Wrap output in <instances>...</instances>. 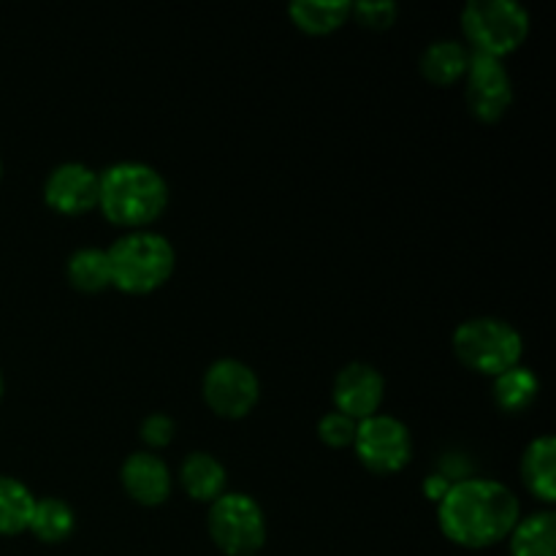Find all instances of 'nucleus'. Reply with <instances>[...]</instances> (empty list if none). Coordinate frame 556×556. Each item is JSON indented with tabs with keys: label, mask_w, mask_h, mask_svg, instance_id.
Masks as SVG:
<instances>
[{
	"label": "nucleus",
	"mask_w": 556,
	"mask_h": 556,
	"mask_svg": "<svg viewBox=\"0 0 556 556\" xmlns=\"http://www.w3.org/2000/svg\"><path fill=\"white\" fill-rule=\"evenodd\" d=\"M519 500L505 483L470 478L451 483L438 503L443 535L462 548H489L505 541L519 525Z\"/></svg>",
	"instance_id": "obj_1"
},
{
	"label": "nucleus",
	"mask_w": 556,
	"mask_h": 556,
	"mask_svg": "<svg viewBox=\"0 0 556 556\" xmlns=\"http://www.w3.org/2000/svg\"><path fill=\"white\" fill-rule=\"evenodd\" d=\"M98 177H101L98 206L114 226L144 228L155 223L166 210V182L147 163H114Z\"/></svg>",
	"instance_id": "obj_2"
},
{
	"label": "nucleus",
	"mask_w": 556,
	"mask_h": 556,
	"mask_svg": "<svg viewBox=\"0 0 556 556\" xmlns=\"http://www.w3.org/2000/svg\"><path fill=\"white\" fill-rule=\"evenodd\" d=\"M112 266V286L125 293H152L172 277L177 255L161 233L136 231L117 239L106 250Z\"/></svg>",
	"instance_id": "obj_3"
},
{
	"label": "nucleus",
	"mask_w": 556,
	"mask_h": 556,
	"mask_svg": "<svg viewBox=\"0 0 556 556\" xmlns=\"http://www.w3.org/2000/svg\"><path fill=\"white\" fill-rule=\"evenodd\" d=\"M454 351L467 369L497 378V375L519 367L525 342H521L519 331L505 320L472 318L456 329Z\"/></svg>",
	"instance_id": "obj_4"
},
{
	"label": "nucleus",
	"mask_w": 556,
	"mask_h": 556,
	"mask_svg": "<svg viewBox=\"0 0 556 556\" xmlns=\"http://www.w3.org/2000/svg\"><path fill=\"white\" fill-rule=\"evenodd\" d=\"M462 30L472 52L503 60L525 43L530 14L514 0H472L462 11Z\"/></svg>",
	"instance_id": "obj_5"
},
{
	"label": "nucleus",
	"mask_w": 556,
	"mask_h": 556,
	"mask_svg": "<svg viewBox=\"0 0 556 556\" xmlns=\"http://www.w3.org/2000/svg\"><path fill=\"white\" fill-rule=\"evenodd\" d=\"M210 535L228 556H255L266 543V519L261 505L248 494H220L210 508Z\"/></svg>",
	"instance_id": "obj_6"
},
{
	"label": "nucleus",
	"mask_w": 556,
	"mask_h": 556,
	"mask_svg": "<svg viewBox=\"0 0 556 556\" xmlns=\"http://www.w3.org/2000/svg\"><path fill=\"white\" fill-rule=\"evenodd\" d=\"M358 462L369 472L378 476H391L400 472L413 456L410 432L402 421L391 416H369L358 421L356 438H353Z\"/></svg>",
	"instance_id": "obj_7"
},
{
	"label": "nucleus",
	"mask_w": 556,
	"mask_h": 556,
	"mask_svg": "<svg viewBox=\"0 0 556 556\" xmlns=\"http://www.w3.org/2000/svg\"><path fill=\"white\" fill-rule=\"evenodd\" d=\"M261 386L253 369L237 358H220L204 375V400L220 418H244L258 405Z\"/></svg>",
	"instance_id": "obj_8"
},
{
	"label": "nucleus",
	"mask_w": 556,
	"mask_h": 556,
	"mask_svg": "<svg viewBox=\"0 0 556 556\" xmlns=\"http://www.w3.org/2000/svg\"><path fill=\"white\" fill-rule=\"evenodd\" d=\"M467 106L483 123H497L514 103V85L505 71L503 60L489 58V54H470L467 65Z\"/></svg>",
	"instance_id": "obj_9"
},
{
	"label": "nucleus",
	"mask_w": 556,
	"mask_h": 556,
	"mask_svg": "<svg viewBox=\"0 0 556 556\" xmlns=\"http://www.w3.org/2000/svg\"><path fill=\"white\" fill-rule=\"evenodd\" d=\"M101 193V177L85 163H63L52 168L43 185V199L49 210L60 215H85L96 210Z\"/></svg>",
	"instance_id": "obj_10"
},
{
	"label": "nucleus",
	"mask_w": 556,
	"mask_h": 556,
	"mask_svg": "<svg viewBox=\"0 0 556 556\" xmlns=\"http://www.w3.org/2000/svg\"><path fill=\"white\" fill-rule=\"evenodd\" d=\"M383 375L364 362H353L337 375L334 380V405L337 413L364 421L369 416H378V407L383 402Z\"/></svg>",
	"instance_id": "obj_11"
},
{
	"label": "nucleus",
	"mask_w": 556,
	"mask_h": 556,
	"mask_svg": "<svg viewBox=\"0 0 556 556\" xmlns=\"http://www.w3.org/2000/svg\"><path fill=\"white\" fill-rule=\"evenodd\" d=\"M119 478H123V486L130 500L147 505V508L163 505L172 494V472H168L166 462L155 454H144V451L130 454L119 470Z\"/></svg>",
	"instance_id": "obj_12"
},
{
	"label": "nucleus",
	"mask_w": 556,
	"mask_h": 556,
	"mask_svg": "<svg viewBox=\"0 0 556 556\" xmlns=\"http://www.w3.org/2000/svg\"><path fill=\"white\" fill-rule=\"evenodd\" d=\"M521 481L546 505L556 503V440L538 438L521 456Z\"/></svg>",
	"instance_id": "obj_13"
},
{
	"label": "nucleus",
	"mask_w": 556,
	"mask_h": 556,
	"mask_svg": "<svg viewBox=\"0 0 556 556\" xmlns=\"http://www.w3.org/2000/svg\"><path fill=\"white\" fill-rule=\"evenodd\" d=\"M353 3L348 0H299L288 5V16L299 30L309 36H329L351 16Z\"/></svg>",
	"instance_id": "obj_14"
},
{
	"label": "nucleus",
	"mask_w": 556,
	"mask_h": 556,
	"mask_svg": "<svg viewBox=\"0 0 556 556\" xmlns=\"http://www.w3.org/2000/svg\"><path fill=\"white\" fill-rule=\"evenodd\" d=\"M510 556H556V516L552 510H541L510 532Z\"/></svg>",
	"instance_id": "obj_15"
},
{
	"label": "nucleus",
	"mask_w": 556,
	"mask_h": 556,
	"mask_svg": "<svg viewBox=\"0 0 556 556\" xmlns=\"http://www.w3.org/2000/svg\"><path fill=\"white\" fill-rule=\"evenodd\" d=\"M179 478H182L185 492L199 503H215L226 489V467L215 456L201 454V451L185 459Z\"/></svg>",
	"instance_id": "obj_16"
},
{
	"label": "nucleus",
	"mask_w": 556,
	"mask_h": 556,
	"mask_svg": "<svg viewBox=\"0 0 556 556\" xmlns=\"http://www.w3.org/2000/svg\"><path fill=\"white\" fill-rule=\"evenodd\" d=\"M470 52L459 41H434L421 58V74L432 85H456L467 74Z\"/></svg>",
	"instance_id": "obj_17"
},
{
	"label": "nucleus",
	"mask_w": 556,
	"mask_h": 556,
	"mask_svg": "<svg viewBox=\"0 0 556 556\" xmlns=\"http://www.w3.org/2000/svg\"><path fill=\"white\" fill-rule=\"evenodd\" d=\"M36 497L16 478L0 476V535H20L30 527Z\"/></svg>",
	"instance_id": "obj_18"
},
{
	"label": "nucleus",
	"mask_w": 556,
	"mask_h": 556,
	"mask_svg": "<svg viewBox=\"0 0 556 556\" xmlns=\"http://www.w3.org/2000/svg\"><path fill=\"white\" fill-rule=\"evenodd\" d=\"M68 280L81 293H101L112 286V266L106 250H76L68 261Z\"/></svg>",
	"instance_id": "obj_19"
},
{
	"label": "nucleus",
	"mask_w": 556,
	"mask_h": 556,
	"mask_svg": "<svg viewBox=\"0 0 556 556\" xmlns=\"http://www.w3.org/2000/svg\"><path fill=\"white\" fill-rule=\"evenodd\" d=\"M27 530L41 543H63L74 532V510H71L68 503L58 497L36 500Z\"/></svg>",
	"instance_id": "obj_20"
},
{
	"label": "nucleus",
	"mask_w": 556,
	"mask_h": 556,
	"mask_svg": "<svg viewBox=\"0 0 556 556\" xmlns=\"http://www.w3.org/2000/svg\"><path fill=\"white\" fill-rule=\"evenodd\" d=\"M538 389L541 383H538L535 372H530L527 367H514L494 378V402L505 413H521L535 402Z\"/></svg>",
	"instance_id": "obj_21"
},
{
	"label": "nucleus",
	"mask_w": 556,
	"mask_h": 556,
	"mask_svg": "<svg viewBox=\"0 0 556 556\" xmlns=\"http://www.w3.org/2000/svg\"><path fill=\"white\" fill-rule=\"evenodd\" d=\"M356 427L358 421H353V418L334 410L329 413V416L320 418L318 438L324 440L326 445H331V448H348V445H353V438H356Z\"/></svg>",
	"instance_id": "obj_22"
},
{
	"label": "nucleus",
	"mask_w": 556,
	"mask_h": 556,
	"mask_svg": "<svg viewBox=\"0 0 556 556\" xmlns=\"http://www.w3.org/2000/svg\"><path fill=\"white\" fill-rule=\"evenodd\" d=\"M396 11L400 9L391 0H375V3H356L351 14H356L358 22L369 30H386V27L394 25Z\"/></svg>",
	"instance_id": "obj_23"
},
{
	"label": "nucleus",
	"mask_w": 556,
	"mask_h": 556,
	"mask_svg": "<svg viewBox=\"0 0 556 556\" xmlns=\"http://www.w3.org/2000/svg\"><path fill=\"white\" fill-rule=\"evenodd\" d=\"M174 432H177V427H174L172 418L163 416V413H152V416H147L144 424H141V440H144L147 445H152V448H163V445L172 443Z\"/></svg>",
	"instance_id": "obj_24"
},
{
	"label": "nucleus",
	"mask_w": 556,
	"mask_h": 556,
	"mask_svg": "<svg viewBox=\"0 0 556 556\" xmlns=\"http://www.w3.org/2000/svg\"><path fill=\"white\" fill-rule=\"evenodd\" d=\"M448 489H451V481L445 476H432L427 478V483H424V492H427V497H432L434 503H440Z\"/></svg>",
	"instance_id": "obj_25"
},
{
	"label": "nucleus",
	"mask_w": 556,
	"mask_h": 556,
	"mask_svg": "<svg viewBox=\"0 0 556 556\" xmlns=\"http://www.w3.org/2000/svg\"><path fill=\"white\" fill-rule=\"evenodd\" d=\"M0 396H3V375H0Z\"/></svg>",
	"instance_id": "obj_26"
},
{
	"label": "nucleus",
	"mask_w": 556,
	"mask_h": 556,
	"mask_svg": "<svg viewBox=\"0 0 556 556\" xmlns=\"http://www.w3.org/2000/svg\"><path fill=\"white\" fill-rule=\"evenodd\" d=\"M0 177H3V163H0Z\"/></svg>",
	"instance_id": "obj_27"
}]
</instances>
